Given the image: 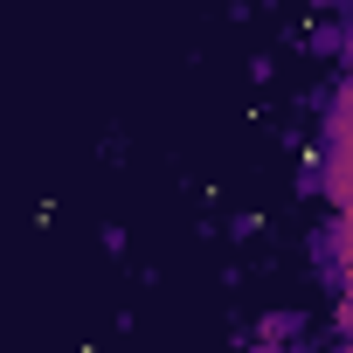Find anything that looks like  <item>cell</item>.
Here are the masks:
<instances>
[{"label":"cell","instance_id":"1","mask_svg":"<svg viewBox=\"0 0 353 353\" xmlns=\"http://www.w3.org/2000/svg\"><path fill=\"white\" fill-rule=\"evenodd\" d=\"M346 256H353V243H346Z\"/></svg>","mask_w":353,"mask_h":353}]
</instances>
